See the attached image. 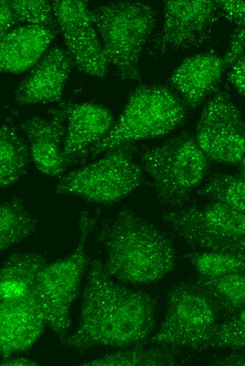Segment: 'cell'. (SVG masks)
<instances>
[{
    "instance_id": "20",
    "label": "cell",
    "mask_w": 245,
    "mask_h": 366,
    "mask_svg": "<svg viewBox=\"0 0 245 366\" xmlns=\"http://www.w3.org/2000/svg\"><path fill=\"white\" fill-rule=\"evenodd\" d=\"M30 151L11 118H7L0 131L1 187L6 188L18 181L27 168Z\"/></svg>"
},
{
    "instance_id": "8",
    "label": "cell",
    "mask_w": 245,
    "mask_h": 366,
    "mask_svg": "<svg viewBox=\"0 0 245 366\" xmlns=\"http://www.w3.org/2000/svg\"><path fill=\"white\" fill-rule=\"evenodd\" d=\"M220 317L213 302L194 280L179 282L168 291L164 319L150 341L176 351H203Z\"/></svg>"
},
{
    "instance_id": "29",
    "label": "cell",
    "mask_w": 245,
    "mask_h": 366,
    "mask_svg": "<svg viewBox=\"0 0 245 366\" xmlns=\"http://www.w3.org/2000/svg\"><path fill=\"white\" fill-rule=\"evenodd\" d=\"M229 69L227 80L238 92L245 96V53Z\"/></svg>"
},
{
    "instance_id": "15",
    "label": "cell",
    "mask_w": 245,
    "mask_h": 366,
    "mask_svg": "<svg viewBox=\"0 0 245 366\" xmlns=\"http://www.w3.org/2000/svg\"><path fill=\"white\" fill-rule=\"evenodd\" d=\"M73 65L66 50L52 46L19 84L15 101L19 105L59 101Z\"/></svg>"
},
{
    "instance_id": "33",
    "label": "cell",
    "mask_w": 245,
    "mask_h": 366,
    "mask_svg": "<svg viewBox=\"0 0 245 366\" xmlns=\"http://www.w3.org/2000/svg\"><path fill=\"white\" fill-rule=\"evenodd\" d=\"M239 165L241 166V175L245 177V155Z\"/></svg>"
},
{
    "instance_id": "9",
    "label": "cell",
    "mask_w": 245,
    "mask_h": 366,
    "mask_svg": "<svg viewBox=\"0 0 245 366\" xmlns=\"http://www.w3.org/2000/svg\"><path fill=\"white\" fill-rule=\"evenodd\" d=\"M95 224L87 211L80 217V236L74 252L65 259L46 264L39 272L34 294L46 324L62 343L67 339L70 308L77 297L86 263L85 242Z\"/></svg>"
},
{
    "instance_id": "12",
    "label": "cell",
    "mask_w": 245,
    "mask_h": 366,
    "mask_svg": "<svg viewBox=\"0 0 245 366\" xmlns=\"http://www.w3.org/2000/svg\"><path fill=\"white\" fill-rule=\"evenodd\" d=\"M51 4L58 29L73 65L90 76L105 77L109 63L86 2L57 0L51 1Z\"/></svg>"
},
{
    "instance_id": "22",
    "label": "cell",
    "mask_w": 245,
    "mask_h": 366,
    "mask_svg": "<svg viewBox=\"0 0 245 366\" xmlns=\"http://www.w3.org/2000/svg\"><path fill=\"white\" fill-rule=\"evenodd\" d=\"M176 350L162 346H137L106 354L83 363L87 366H173L179 365Z\"/></svg>"
},
{
    "instance_id": "32",
    "label": "cell",
    "mask_w": 245,
    "mask_h": 366,
    "mask_svg": "<svg viewBox=\"0 0 245 366\" xmlns=\"http://www.w3.org/2000/svg\"><path fill=\"white\" fill-rule=\"evenodd\" d=\"M1 366H20V365H24V366H36L39 365V363L36 361H34L32 360H30L28 358H11L6 357L3 358L2 360L1 361Z\"/></svg>"
},
{
    "instance_id": "19",
    "label": "cell",
    "mask_w": 245,
    "mask_h": 366,
    "mask_svg": "<svg viewBox=\"0 0 245 366\" xmlns=\"http://www.w3.org/2000/svg\"><path fill=\"white\" fill-rule=\"evenodd\" d=\"M46 264L44 257L38 253L11 254L1 270V301L17 300L35 294V279Z\"/></svg>"
},
{
    "instance_id": "6",
    "label": "cell",
    "mask_w": 245,
    "mask_h": 366,
    "mask_svg": "<svg viewBox=\"0 0 245 366\" xmlns=\"http://www.w3.org/2000/svg\"><path fill=\"white\" fill-rule=\"evenodd\" d=\"M137 149L134 142L111 149L99 160L61 177L54 194L77 196L95 203L121 201L144 181L143 168L134 159Z\"/></svg>"
},
{
    "instance_id": "2",
    "label": "cell",
    "mask_w": 245,
    "mask_h": 366,
    "mask_svg": "<svg viewBox=\"0 0 245 366\" xmlns=\"http://www.w3.org/2000/svg\"><path fill=\"white\" fill-rule=\"evenodd\" d=\"M100 239L106 251V271L122 282L153 284L175 267L176 255L169 236L129 208L122 209L103 229Z\"/></svg>"
},
{
    "instance_id": "26",
    "label": "cell",
    "mask_w": 245,
    "mask_h": 366,
    "mask_svg": "<svg viewBox=\"0 0 245 366\" xmlns=\"http://www.w3.org/2000/svg\"><path fill=\"white\" fill-rule=\"evenodd\" d=\"M244 348L245 308L217 324L204 350Z\"/></svg>"
},
{
    "instance_id": "1",
    "label": "cell",
    "mask_w": 245,
    "mask_h": 366,
    "mask_svg": "<svg viewBox=\"0 0 245 366\" xmlns=\"http://www.w3.org/2000/svg\"><path fill=\"white\" fill-rule=\"evenodd\" d=\"M99 260L91 263L82 294L79 327L63 343L83 351L96 346L137 345L153 331L155 300L148 294L120 285Z\"/></svg>"
},
{
    "instance_id": "11",
    "label": "cell",
    "mask_w": 245,
    "mask_h": 366,
    "mask_svg": "<svg viewBox=\"0 0 245 366\" xmlns=\"http://www.w3.org/2000/svg\"><path fill=\"white\" fill-rule=\"evenodd\" d=\"M220 15L216 1H165L163 26L150 41L146 52L158 56L195 48L211 35Z\"/></svg>"
},
{
    "instance_id": "17",
    "label": "cell",
    "mask_w": 245,
    "mask_h": 366,
    "mask_svg": "<svg viewBox=\"0 0 245 366\" xmlns=\"http://www.w3.org/2000/svg\"><path fill=\"white\" fill-rule=\"evenodd\" d=\"M225 70L222 58L213 53L198 54L184 60L168 82L186 108L194 109L214 89Z\"/></svg>"
},
{
    "instance_id": "7",
    "label": "cell",
    "mask_w": 245,
    "mask_h": 366,
    "mask_svg": "<svg viewBox=\"0 0 245 366\" xmlns=\"http://www.w3.org/2000/svg\"><path fill=\"white\" fill-rule=\"evenodd\" d=\"M161 219L189 246L201 252L245 253V214L217 201L170 210Z\"/></svg>"
},
{
    "instance_id": "3",
    "label": "cell",
    "mask_w": 245,
    "mask_h": 366,
    "mask_svg": "<svg viewBox=\"0 0 245 366\" xmlns=\"http://www.w3.org/2000/svg\"><path fill=\"white\" fill-rule=\"evenodd\" d=\"M109 65L122 80H141L139 61L156 21V10L138 1H116L89 8Z\"/></svg>"
},
{
    "instance_id": "21",
    "label": "cell",
    "mask_w": 245,
    "mask_h": 366,
    "mask_svg": "<svg viewBox=\"0 0 245 366\" xmlns=\"http://www.w3.org/2000/svg\"><path fill=\"white\" fill-rule=\"evenodd\" d=\"M193 280L209 296L223 319L245 308V272L217 276L198 274Z\"/></svg>"
},
{
    "instance_id": "16",
    "label": "cell",
    "mask_w": 245,
    "mask_h": 366,
    "mask_svg": "<svg viewBox=\"0 0 245 366\" xmlns=\"http://www.w3.org/2000/svg\"><path fill=\"white\" fill-rule=\"evenodd\" d=\"M46 324L35 294L0 302V351L2 358L23 352L39 337Z\"/></svg>"
},
{
    "instance_id": "31",
    "label": "cell",
    "mask_w": 245,
    "mask_h": 366,
    "mask_svg": "<svg viewBox=\"0 0 245 366\" xmlns=\"http://www.w3.org/2000/svg\"><path fill=\"white\" fill-rule=\"evenodd\" d=\"M214 365L245 366V354H230L213 360Z\"/></svg>"
},
{
    "instance_id": "18",
    "label": "cell",
    "mask_w": 245,
    "mask_h": 366,
    "mask_svg": "<svg viewBox=\"0 0 245 366\" xmlns=\"http://www.w3.org/2000/svg\"><path fill=\"white\" fill-rule=\"evenodd\" d=\"M56 32L57 30L27 25L15 27L1 36V70L17 74L35 65Z\"/></svg>"
},
{
    "instance_id": "14",
    "label": "cell",
    "mask_w": 245,
    "mask_h": 366,
    "mask_svg": "<svg viewBox=\"0 0 245 366\" xmlns=\"http://www.w3.org/2000/svg\"><path fill=\"white\" fill-rule=\"evenodd\" d=\"M50 113L49 119L37 115L29 118L20 123V128L28 141L36 168L54 177L62 175L69 166L63 151L67 118L63 102Z\"/></svg>"
},
{
    "instance_id": "24",
    "label": "cell",
    "mask_w": 245,
    "mask_h": 366,
    "mask_svg": "<svg viewBox=\"0 0 245 366\" xmlns=\"http://www.w3.org/2000/svg\"><path fill=\"white\" fill-rule=\"evenodd\" d=\"M197 193L211 201L227 204L245 214V177L241 174L214 172Z\"/></svg>"
},
{
    "instance_id": "23",
    "label": "cell",
    "mask_w": 245,
    "mask_h": 366,
    "mask_svg": "<svg viewBox=\"0 0 245 366\" xmlns=\"http://www.w3.org/2000/svg\"><path fill=\"white\" fill-rule=\"evenodd\" d=\"M36 220L26 210L23 201L15 197L0 208V248L4 251L16 244L36 229Z\"/></svg>"
},
{
    "instance_id": "10",
    "label": "cell",
    "mask_w": 245,
    "mask_h": 366,
    "mask_svg": "<svg viewBox=\"0 0 245 366\" xmlns=\"http://www.w3.org/2000/svg\"><path fill=\"white\" fill-rule=\"evenodd\" d=\"M195 139L209 160L240 164L245 155V122L227 92L218 91L208 99Z\"/></svg>"
},
{
    "instance_id": "13",
    "label": "cell",
    "mask_w": 245,
    "mask_h": 366,
    "mask_svg": "<svg viewBox=\"0 0 245 366\" xmlns=\"http://www.w3.org/2000/svg\"><path fill=\"white\" fill-rule=\"evenodd\" d=\"M67 127L63 155L68 163H84L91 149L103 139L115 122L112 113L101 104L63 102Z\"/></svg>"
},
{
    "instance_id": "30",
    "label": "cell",
    "mask_w": 245,
    "mask_h": 366,
    "mask_svg": "<svg viewBox=\"0 0 245 366\" xmlns=\"http://www.w3.org/2000/svg\"><path fill=\"white\" fill-rule=\"evenodd\" d=\"M1 37L15 28L14 26L18 23L16 16L6 0L1 1Z\"/></svg>"
},
{
    "instance_id": "5",
    "label": "cell",
    "mask_w": 245,
    "mask_h": 366,
    "mask_svg": "<svg viewBox=\"0 0 245 366\" xmlns=\"http://www.w3.org/2000/svg\"><path fill=\"white\" fill-rule=\"evenodd\" d=\"M187 110L170 88L141 85L131 93L120 117L91 149L88 158L93 159L122 144L166 135L184 122Z\"/></svg>"
},
{
    "instance_id": "4",
    "label": "cell",
    "mask_w": 245,
    "mask_h": 366,
    "mask_svg": "<svg viewBox=\"0 0 245 366\" xmlns=\"http://www.w3.org/2000/svg\"><path fill=\"white\" fill-rule=\"evenodd\" d=\"M140 160L158 201L170 210L186 205L205 178L210 160L188 132L142 149Z\"/></svg>"
},
{
    "instance_id": "27",
    "label": "cell",
    "mask_w": 245,
    "mask_h": 366,
    "mask_svg": "<svg viewBox=\"0 0 245 366\" xmlns=\"http://www.w3.org/2000/svg\"><path fill=\"white\" fill-rule=\"evenodd\" d=\"M18 22L58 30L52 4L46 0L8 1Z\"/></svg>"
},
{
    "instance_id": "25",
    "label": "cell",
    "mask_w": 245,
    "mask_h": 366,
    "mask_svg": "<svg viewBox=\"0 0 245 366\" xmlns=\"http://www.w3.org/2000/svg\"><path fill=\"white\" fill-rule=\"evenodd\" d=\"M198 274L217 276L245 272V253H220L197 251L184 255Z\"/></svg>"
},
{
    "instance_id": "28",
    "label": "cell",
    "mask_w": 245,
    "mask_h": 366,
    "mask_svg": "<svg viewBox=\"0 0 245 366\" xmlns=\"http://www.w3.org/2000/svg\"><path fill=\"white\" fill-rule=\"evenodd\" d=\"M221 15L236 27L245 30V1H217Z\"/></svg>"
}]
</instances>
